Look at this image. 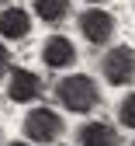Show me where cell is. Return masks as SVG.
<instances>
[{
	"label": "cell",
	"instance_id": "1",
	"mask_svg": "<svg viewBox=\"0 0 135 146\" xmlns=\"http://www.w3.org/2000/svg\"><path fill=\"white\" fill-rule=\"evenodd\" d=\"M55 98H59V104L66 111L87 115V111H94V108L101 104V90L94 84V77H87V73H69V77H63L55 84Z\"/></svg>",
	"mask_w": 135,
	"mask_h": 146
},
{
	"label": "cell",
	"instance_id": "2",
	"mask_svg": "<svg viewBox=\"0 0 135 146\" xmlns=\"http://www.w3.org/2000/svg\"><path fill=\"white\" fill-rule=\"evenodd\" d=\"M101 73H104V80L114 84V87H125L135 80V49L132 45H114L104 52V59H101Z\"/></svg>",
	"mask_w": 135,
	"mask_h": 146
},
{
	"label": "cell",
	"instance_id": "3",
	"mask_svg": "<svg viewBox=\"0 0 135 146\" xmlns=\"http://www.w3.org/2000/svg\"><path fill=\"white\" fill-rule=\"evenodd\" d=\"M63 115L59 111H52V108H31V111L24 115V136L31 143H52V139H59L63 136Z\"/></svg>",
	"mask_w": 135,
	"mask_h": 146
},
{
	"label": "cell",
	"instance_id": "4",
	"mask_svg": "<svg viewBox=\"0 0 135 146\" xmlns=\"http://www.w3.org/2000/svg\"><path fill=\"white\" fill-rule=\"evenodd\" d=\"M80 31H83V38L94 42V45L111 42V35H114V14H107L104 7L83 11V14H80Z\"/></svg>",
	"mask_w": 135,
	"mask_h": 146
},
{
	"label": "cell",
	"instance_id": "5",
	"mask_svg": "<svg viewBox=\"0 0 135 146\" xmlns=\"http://www.w3.org/2000/svg\"><path fill=\"white\" fill-rule=\"evenodd\" d=\"M7 98L17 101V104L38 101V98H42V77L31 73V70H14L11 80H7Z\"/></svg>",
	"mask_w": 135,
	"mask_h": 146
},
{
	"label": "cell",
	"instance_id": "6",
	"mask_svg": "<svg viewBox=\"0 0 135 146\" xmlns=\"http://www.w3.org/2000/svg\"><path fill=\"white\" fill-rule=\"evenodd\" d=\"M42 63L49 70H66L76 63V45L66 38V35H52V38H45L42 45Z\"/></svg>",
	"mask_w": 135,
	"mask_h": 146
},
{
	"label": "cell",
	"instance_id": "7",
	"mask_svg": "<svg viewBox=\"0 0 135 146\" xmlns=\"http://www.w3.org/2000/svg\"><path fill=\"white\" fill-rule=\"evenodd\" d=\"M31 31V14L24 7H4L0 11V35L4 38H24Z\"/></svg>",
	"mask_w": 135,
	"mask_h": 146
},
{
	"label": "cell",
	"instance_id": "8",
	"mask_svg": "<svg viewBox=\"0 0 135 146\" xmlns=\"http://www.w3.org/2000/svg\"><path fill=\"white\" fill-rule=\"evenodd\" d=\"M80 146H121V136L107 122H87L80 129Z\"/></svg>",
	"mask_w": 135,
	"mask_h": 146
},
{
	"label": "cell",
	"instance_id": "9",
	"mask_svg": "<svg viewBox=\"0 0 135 146\" xmlns=\"http://www.w3.org/2000/svg\"><path fill=\"white\" fill-rule=\"evenodd\" d=\"M31 11L42 17L45 25H59L69 14V0H31Z\"/></svg>",
	"mask_w": 135,
	"mask_h": 146
},
{
	"label": "cell",
	"instance_id": "10",
	"mask_svg": "<svg viewBox=\"0 0 135 146\" xmlns=\"http://www.w3.org/2000/svg\"><path fill=\"white\" fill-rule=\"evenodd\" d=\"M118 122H121V125H128V129H135V90H132V94L118 104Z\"/></svg>",
	"mask_w": 135,
	"mask_h": 146
},
{
	"label": "cell",
	"instance_id": "11",
	"mask_svg": "<svg viewBox=\"0 0 135 146\" xmlns=\"http://www.w3.org/2000/svg\"><path fill=\"white\" fill-rule=\"evenodd\" d=\"M11 70V52H7V45L0 42V77H4V73Z\"/></svg>",
	"mask_w": 135,
	"mask_h": 146
},
{
	"label": "cell",
	"instance_id": "12",
	"mask_svg": "<svg viewBox=\"0 0 135 146\" xmlns=\"http://www.w3.org/2000/svg\"><path fill=\"white\" fill-rule=\"evenodd\" d=\"M11 146H28V143H21V139H17V143H11Z\"/></svg>",
	"mask_w": 135,
	"mask_h": 146
},
{
	"label": "cell",
	"instance_id": "13",
	"mask_svg": "<svg viewBox=\"0 0 135 146\" xmlns=\"http://www.w3.org/2000/svg\"><path fill=\"white\" fill-rule=\"evenodd\" d=\"M87 4H101V0H87Z\"/></svg>",
	"mask_w": 135,
	"mask_h": 146
},
{
	"label": "cell",
	"instance_id": "14",
	"mask_svg": "<svg viewBox=\"0 0 135 146\" xmlns=\"http://www.w3.org/2000/svg\"><path fill=\"white\" fill-rule=\"evenodd\" d=\"M4 4H7V0H0V7H4Z\"/></svg>",
	"mask_w": 135,
	"mask_h": 146
}]
</instances>
